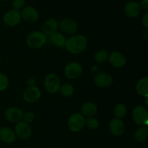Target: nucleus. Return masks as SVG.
<instances>
[{"label":"nucleus","instance_id":"11","mask_svg":"<svg viewBox=\"0 0 148 148\" xmlns=\"http://www.w3.org/2000/svg\"><path fill=\"white\" fill-rule=\"evenodd\" d=\"M113 82H114V79H113L112 76L105 72L96 74L94 78V82L98 88H108L112 85Z\"/></svg>","mask_w":148,"mask_h":148},{"label":"nucleus","instance_id":"26","mask_svg":"<svg viewBox=\"0 0 148 148\" xmlns=\"http://www.w3.org/2000/svg\"><path fill=\"white\" fill-rule=\"evenodd\" d=\"M85 126L90 130H96L99 127V121L94 117H89L85 119Z\"/></svg>","mask_w":148,"mask_h":148},{"label":"nucleus","instance_id":"32","mask_svg":"<svg viewBox=\"0 0 148 148\" xmlns=\"http://www.w3.org/2000/svg\"><path fill=\"white\" fill-rule=\"evenodd\" d=\"M36 79H33V78H30L27 80V85H29L30 87H33V86H36Z\"/></svg>","mask_w":148,"mask_h":148},{"label":"nucleus","instance_id":"31","mask_svg":"<svg viewBox=\"0 0 148 148\" xmlns=\"http://www.w3.org/2000/svg\"><path fill=\"white\" fill-rule=\"evenodd\" d=\"M140 4L141 9L143 10H147L148 9V0H142Z\"/></svg>","mask_w":148,"mask_h":148},{"label":"nucleus","instance_id":"14","mask_svg":"<svg viewBox=\"0 0 148 148\" xmlns=\"http://www.w3.org/2000/svg\"><path fill=\"white\" fill-rule=\"evenodd\" d=\"M109 130L114 136H121L125 132V125L119 119H113L109 123Z\"/></svg>","mask_w":148,"mask_h":148},{"label":"nucleus","instance_id":"16","mask_svg":"<svg viewBox=\"0 0 148 148\" xmlns=\"http://www.w3.org/2000/svg\"><path fill=\"white\" fill-rule=\"evenodd\" d=\"M141 10L140 4L134 1H129L124 7L126 14L131 18H135L138 17L141 12Z\"/></svg>","mask_w":148,"mask_h":148},{"label":"nucleus","instance_id":"1","mask_svg":"<svg viewBox=\"0 0 148 148\" xmlns=\"http://www.w3.org/2000/svg\"><path fill=\"white\" fill-rule=\"evenodd\" d=\"M88 46V40L82 35H75L66 40L65 46L66 50L73 54H79L85 51Z\"/></svg>","mask_w":148,"mask_h":148},{"label":"nucleus","instance_id":"25","mask_svg":"<svg viewBox=\"0 0 148 148\" xmlns=\"http://www.w3.org/2000/svg\"><path fill=\"white\" fill-rule=\"evenodd\" d=\"M61 94L64 97H70L73 95L75 90L73 86L69 83H65L61 85L59 89Z\"/></svg>","mask_w":148,"mask_h":148},{"label":"nucleus","instance_id":"12","mask_svg":"<svg viewBox=\"0 0 148 148\" xmlns=\"http://www.w3.org/2000/svg\"><path fill=\"white\" fill-rule=\"evenodd\" d=\"M41 92L38 87H29L23 93V99L26 103H33L40 99Z\"/></svg>","mask_w":148,"mask_h":148},{"label":"nucleus","instance_id":"9","mask_svg":"<svg viewBox=\"0 0 148 148\" xmlns=\"http://www.w3.org/2000/svg\"><path fill=\"white\" fill-rule=\"evenodd\" d=\"M21 14L18 10H11L7 11L3 16V21L7 25L13 27L17 25L21 21Z\"/></svg>","mask_w":148,"mask_h":148},{"label":"nucleus","instance_id":"8","mask_svg":"<svg viewBox=\"0 0 148 148\" xmlns=\"http://www.w3.org/2000/svg\"><path fill=\"white\" fill-rule=\"evenodd\" d=\"M82 72V67L79 63L75 62H69L65 66L64 74L69 79L78 78Z\"/></svg>","mask_w":148,"mask_h":148},{"label":"nucleus","instance_id":"17","mask_svg":"<svg viewBox=\"0 0 148 148\" xmlns=\"http://www.w3.org/2000/svg\"><path fill=\"white\" fill-rule=\"evenodd\" d=\"M14 132L8 127H2L0 129V140L6 144H12L16 140Z\"/></svg>","mask_w":148,"mask_h":148},{"label":"nucleus","instance_id":"24","mask_svg":"<svg viewBox=\"0 0 148 148\" xmlns=\"http://www.w3.org/2000/svg\"><path fill=\"white\" fill-rule=\"evenodd\" d=\"M127 107L125 106V105L122 103H118L114 109V113L116 118L119 119L124 118L126 116V114H127Z\"/></svg>","mask_w":148,"mask_h":148},{"label":"nucleus","instance_id":"29","mask_svg":"<svg viewBox=\"0 0 148 148\" xmlns=\"http://www.w3.org/2000/svg\"><path fill=\"white\" fill-rule=\"evenodd\" d=\"M25 4V0H13L12 1V7L14 10H19L23 8Z\"/></svg>","mask_w":148,"mask_h":148},{"label":"nucleus","instance_id":"15","mask_svg":"<svg viewBox=\"0 0 148 148\" xmlns=\"http://www.w3.org/2000/svg\"><path fill=\"white\" fill-rule=\"evenodd\" d=\"M38 12L33 7H26L22 11L21 17L27 23H34L38 19Z\"/></svg>","mask_w":148,"mask_h":148},{"label":"nucleus","instance_id":"4","mask_svg":"<svg viewBox=\"0 0 148 148\" xmlns=\"http://www.w3.org/2000/svg\"><path fill=\"white\" fill-rule=\"evenodd\" d=\"M62 85L59 76L54 73L49 74L44 79V86L49 93H56L59 92Z\"/></svg>","mask_w":148,"mask_h":148},{"label":"nucleus","instance_id":"21","mask_svg":"<svg viewBox=\"0 0 148 148\" xmlns=\"http://www.w3.org/2000/svg\"><path fill=\"white\" fill-rule=\"evenodd\" d=\"M137 92L144 98L148 97V78L143 77L137 82L136 85Z\"/></svg>","mask_w":148,"mask_h":148},{"label":"nucleus","instance_id":"6","mask_svg":"<svg viewBox=\"0 0 148 148\" xmlns=\"http://www.w3.org/2000/svg\"><path fill=\"white\" fill-rule=\"evenodd\" d=\"M14 132L15 133L16 137L23 140L30 138L32 134L31 127H30L29 124L23 121H20L16 124Z\"/></svg>","mask_w":148,"mask_h":148},{"label":"nucleus","instance_id":"19","mask_svg":"<svg viewBox=\"0 0 148 148\" xmlns=\"http://www.w3.org/2000/svg\"><path fill=\"white\" fill-rule=\"evenodd\" d=\"M49 41L56 47L63 48L65 46L66 39L62 33L56 31L51 36H49Z\"/></svg>","mask_w":148,"mask_h":148},{"label":"nucleus","instance_id":"7","mask_svg":"<svg viewBox=\"0 0 148 148\" xmlns=\"http://www.w3.org/2000/svg\"><path fill=\"white\" fill-rule=\"evenodd\" d=\"M59 28L63 33L73 35L77 31L78 25L75 20L70 18H64L59 23Z\"/></svg>","mask_w":148,"mask_h":148},{"label":"nucleus","instance_id":"27","mask_svg":"<svg viewBox=\"0 0 148 148\" xmlns=\"http://www.w3.org/2000/svg\"><path fill=\"white\" fill-rule=\"evenodd\" d=\"M9 79L5 75L0 73V92L4 91L8 88Z\"/></svg>","mask_w":148,"mask_h":148},{"label":"nucleus","instance_id":"33","mask_svg":"<svg viewBox=\"0 0 148 148\" xmlns=\"http://www.w3.org/2000/svg\"><path fill=\"white\" fill-rule=\"evenodd\" d=\"M0 1H4V0H0Z\"/></svg>","mask_w":148,"mask_h":148},{"label":"nucleus","instance_id":"2","mask_svg":"<svg viewBox=\"0 0 148 148\" xmlns=\"http://www.w3.org/2000/svg\"><path fill=\"white\" fill-rule=\"evenodd\" d=\"M47 41V36L42 31H34L30 33L26 39L27 46L31 49H37L43 47Z\"/></svg>","mask_w":148,"mask_h":148},{"label":"nucleus","instance_id":"23","mask_svg":"<svg viewBox=\"0 0 148 148\" xmlns=\"http://www.w3.org/2000/svg\"><path fill=\"white\" fill-rule=\"evenodd\" d=\"M108 52L105 49H102L95 53L94 56V59L98 64H103L106 62L108 59Z\"/></svg>","mask_w":148,"mask_h":148},{"label":"nucleus","instance_id":"18","mask_svg":"<svg viewBox=\"0 0 148 148\" xmlns=\"http://www.w3.org/2000/svg\"><path fill=\"white\" fill-rule=\"evenodd\" d=\"M59 28V23L57 20L53 18L48 19L43 25L42 27V30L43 33L47 36H51L53 33L56 32L57 29Z\"/></svg>","mask_w":148,"mask_h":148},{"label":"nucleus","instance_id":"5","mask_svg":"<svg viewBox=\"0 0 148 148\" xmlns=\"http://www.w3.org/2000/svg\"><path fill=\"white\" fill-rule=\"evenodd\" d=\"M85 126V119L79 113L72 114L68 120V127L72 132L81 131Z\"/></svg>","mask_w":148,"mask_h":148},{"label":"nucleus","instance_id":"22","mask_svg":"<svg viewBox=\"0 0 148 148\" xmlns=\"http://www.w3.org/2000/svg\"><path fill=\"white\" fill-rule=\"evenodd\" d=\"M148 128L147 127H141L137 129L134 134V140L137 142L143 143L147 139Z\"/></svg>","mask_w":148,"mask_h":148},{"label":"nucleus","instance_id":"28","mask_svg":"<svg viewBox=\"0 0 148 148\" xmlns=\"http://www.w3.org/2000/svg\"><path fill=\"white\" fill-rule=\"evenodd\" d=\"M35 119V115L33 112H30V111H27L25 112V114H23V121L27 123V124H30V123L33 122V120Z\"/></svg>","mask_w":148,"mask_h":148},{"label":"nucleus","instance_id":"13","mask_svg":"<svg viewBox=\"0 0 148 148\" xmlns=\"http://www.w3.org/2000/svg\"><path fill=\"white\" fill-rule=\"evenodd\" d=\"M108 60L113 66L116 68H121L125 65L127 59L122 53L117 51H112L108 55Z\"/></svg>","mask_w":148,"mask_h":148},{"label":"nucleus","instance_id":"3","mask_svg":"<svg viewBox=\"0 0 148 148\" xmlns=\"http://www.w3.org/2000/svg\"><path fill=\"white\" fill-rule=\"evenodd\" d=\"M132 118L137 125L140 127H147L148 111L145 106H136L132 111Z\"/></svg>","mask_w":148,"mask_h":148},{"label":"nucleus","instance_id":"10","mask_svg":"<svg viewBox=\"0 0 148 148\" xmlns=\"http://www.w3.org/2000/svg\"><path fill=\"white\" fill-rule=\"evenodd\" d=\"M23 111L17 107H10L6 109L4 112V117L8 121L11 123H18L23 119Z\"/></svg>","mask_w":148,"mask_h":148},{"label":"nucleus","instance_id":"20","mask_svg":"<svg viewBox=\"0 0 148 148\" xmlns=\"http://www.w3.org/2000/svg\"><path fill=\"white\" fill-rule=\"evenodd\" d=\"M98 112V107L95 103L87 102L81 107V114L84 117H92Z\"/></svg>","mask_w":148,"mask_h":148},{"label":"nucleus","instance_id":"30","mask_svg":"<svg viewBox=\"0 0 148 148\" xmlns=\"http://www.w3.org/2000/svg\"><path fill=\"white\" fill-rule=\"evenodd\" d=\"M142 23H143V25L144 26L145 28L147 29L148 28V12H146L145 14H144L143 17V20H142Z\"/></svg>","mask_w":148,"mask_h":148}]
</instances>
